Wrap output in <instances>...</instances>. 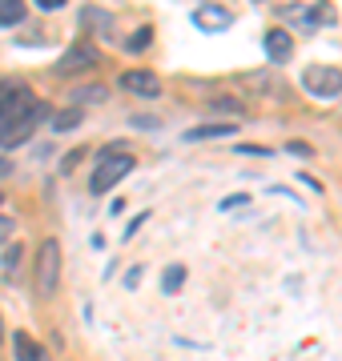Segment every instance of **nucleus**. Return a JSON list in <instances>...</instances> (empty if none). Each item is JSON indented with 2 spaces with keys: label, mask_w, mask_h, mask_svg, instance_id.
<instances>
[{
  "label": "nucleus",
  "mask_w": 342,
  "mask_h": 361,
  "mask_svg": "<svg viewBox=\"0 0 342 361\" xmlns=\"http://www.w3.org/2000/svg\"><path fill=\"white\" fill-rule=\"evenodd\" d=\"M133 161L125 149H109V153H101L97 157V169H93V180H89V189H93V197H101V193H109L117 180H125V173H133Z\"/></svg>",
  "instance_id": "1"
},
{
  "label": "nucleus",
  "mask_w": 342,
  "mask_h": 361,
  "mask_svg": "<svg viewBox=\"0 0 342 361\" xmlns=\"http://www.w3.org/2000/svg\"><path fill=\"white\" fill-rule=\"evenodd\" d=\"M57 285H61V241H45L37 253V289L45 297H53L57 293Z\"/></svg>",
  "instance_id": "2"
},
{
  "label": "nucleus",
  "mask_w": 342,
  "mask_h": 361,
  "mask_svg": "<svg viewBox=\"0 0 342 361\" xmlns=\"http://www.w3.org/2000/svg\"><path fill=\"white\" fill-rule=\"evenodd\" d=\"M37 104H40V101L25 89V85L4 89V92H0V129H4V125H13V121H20V116H28Z\"/></svg>",
  "instance_id": "3"
},
{
  "label": "nucleus",
  "mask_w": 342,
  "mask_h": 361,
  "mask_svg": "<svg viewBox=\"0 0 342 361\" xmlns=\"http://www.w3.org/2000/svg\"><path fill=\"white\" fill-rule=\"evenodd\" d=\"M302 85L310 97H322V101H334L342 92V73L338 68H330V65H314V68H306L302 73Z\"/></svg>",
  "instance_id": "4"
},
{
  "label": "nucleus",
  "mask_w": 342,
  "mask_h": 361,
  "mask_svg": "<svg viewBox=\"0 0 342 361\" xmlns=\"http://www.w3.org/2000/svg\"><path fill=\"white\" fill-rule=\"evenodd\" d=\"M49 116V104H37L28 116H20V121H13V125H4L0 129V149H16V145H25L28 137H33V129H37V121H45Z\"/></svg>",
  "instance_id": "5"
},
{
  "label": "nucleus",
  "mask_w": 342,
  "mask_h": 361,
  "mask_svg": "<svg viewBox=\"0 0 342 361\" xmlns=\"http://www.w3.org/2000/svg\"><path fill=\"white\" fill-rule=\"evenodd\" d=\"M117 85H121L125 92H133V97H145V101L161 97V80L153 77V73H145V68H129V73H121Z\"/></svg>",
  "instance_id": "6"
},
{
  "label": "nucleus",
  "mask_w": 342,
  "mask_h": 361,
  "mask_svg": "<svg viewBox=\"0 0 342 361\" xmlns=\"http://www.w3.org/2000/svg\"><path fill=\"white\" fill-rule=\"evenodd\" d=\"M93 65H97V49L81 40V44H73V49H69L65 56H61L57 73H61V77H69V73H81V68H93Z\"/></svg>",
  "instance_id": "7"
},
{
  "label": "nucleus",
  "mask_w": 342,
  "mask_h": 361,
  "mask_svg": "<svg viewBox=\"0 0 342 361\" xmlns=\"http://www.w3.org/2000/svg\"><path fill=\"white\" fill-rule=\"evenodd\" d=\"M230 20H234V16L225 13L222 4H198V8H194V25L206 28V32H218V28H225Z\"/></svg>",
  "instance_id": "8"
},
{
  "label": "nucleus",
  "mask_w": 342,
  "mask_h": 361,
  "mask_svg": "<svg viewBox=\"0 0 342 361\" xmlns=\"http://www.w3.org/2000/svg\"><path fill=\"white\" fill-rule=\"evenodd\" d=\"M290 52H294V40L286 37V28L266 32V56H270V61H286Z\"/></svg>",
  "instance_id": "9"
},
{
  "label": "nucleus",
  "mask_w": 342,
  "mask_h": 361,
  "mask_svg": "<svg viewBox=\"0 0 342 361\" xmlns=\"http://www.w3.org/2000/svg\"><path fill=\"white\" fill-rule=\"evenodd\" d=\"M13 349H16V361H45L40 345L25 334V329H16V334H13Z\"/></svg>",
  "instance_id": "10"
},
{
  "label": "nucleus",
  "mask_w": 342,
  "mask_h": 361,
  "mask_svg": "<svg viewBox=\"0 0 342 361\" xmlns=\"http://www.w3.org/2000/svg\"><path fill=\"white\" fill-rule=\"evenodd\" d=\"M237 133V125H201V129H189L185 133V141H210V137H234Z\"/></svg>",
  "instance_id": "11"
},
{
  "label": "nucleus",
  "mask_w": 342,
  "mask_h": 361,
  "mask_svg": "<svg viewBox=\"0 0 342 361\" xmlns=\"http://www.w3.org/2000/svg\"><path fill=\"white\" fill-rule=\"evenodd\" d=\"M81 16H85V25H97V32H101V37H113V16H109L105 8H93V4H89Z\"/></svg>",
  "instance_id": "12"
},
{
  "label": "nucleus",
  "mask_w": 342,
  "mask_h": 361,
  "mask_svg": "<svg viewBox=\"0 0 342 361\" xmlns=\"http://www.w3.org/2000/svg\"><path fill=\"white\" fill-rule=\"evenodd\" d=\"M25 20V0H0V28Z\"/></svg>",
  "instance_id": "13"
},
{
  "label": "nucleus",
  "mask_w": 342,
  "mask_h": 361,
  "mask_svg": "<svg viewBox=\"0 0 342 361\" xmlns=\"http://www.w3.org/2000/svg\"><path fill=\"white\" fill-rule=\"evenodd\" d=\"M77 125H81V109H65V113L53 116V129L57 133H69V129H77Z\"/></svg>",
  "instance_id": "14"
},
{
  "label": "nucleus",
  "mask_w": 342,
  "mask_h": 361,
  "mask_svg": "<svg viewBox=\"0 0 342 361\" xmlns=\"http://www.w3.org/2000/svg\"><path fill=\"white\" fill-rule=\"evenodd\" d=\"M182 281H185V269H182V265H170V269H165V285H161V289H165V293H177V289H182Z\"/></svg>",
  "instance_id": "15"
},
{
  "label": "nucleus",
  "mask_w": 342,
  "mask_h": 361,
  "mask_svg": "<svg viewBox=\"0 0 342 361\" xmlns=\"http://www.w3.org/2000/svg\"><path fill=\"white\" fill-rule=\"evenodd\" d=\"M149 40H153V28H137V32L129 37V52H141Z\"/></svg>",
  "instance_id": "16"
},
{
  "label": "nucleus",
  "mask_w": 342,
  "mask_h": 361,
  "mask_svg": "<svg viewBox=\"0 0 342 361\" xmlns=\"http://www.w3.org/2000/svg\"><path fill=\"white\" fill-rule=\"evenodd\" d=\"M85 101L101 104V101H105V89H101V85H93V89H77V104H85Z\"/></svg>",
  "instance_id": "17"
},
{
  "label": "nucleus",
  "mask_w": 342,
  "mask_h": 361,
  "mask_svg": "<svg viewBox=\"0 0 342 361\" xmlns=\"http://www.w3.org/2000/svg\"><path fill=\"white\" fill-rule=\"evenodd\" d=\"M13 229H16V221H13V217H0V245L13 237Z\"/></svg>",
  "instance_id": "18"
},
{
  "label": "nucleus",
  "mask_w": 342,
  "mask_h": 361,
  "mask_svg": "<svg viewBox=\"0 0 342 361\" xmlns=\"http://www.w3.org/2000/svg\"><path fill=\"white\" fill-rule=\"evenodd\" d=\"M37 8H45V13H57V8H65V0H33Z\"/></svg>",
  "instance_id": "19"
},
{
  "label": "nucleus",
  "mask_w": 342,
  "mask_h": 361,
  "mask_svg": "<svg viewBox=\"0 0 342 361\" xmlns=\"http://www.w3.org/2000/svg\"><path fill=\"white\" fill-rule=\"evenodd\" d=\"M8 173H13V161H8V157H0V177H8Z\"/></svg>",
  "instance_id": "20"
},
{
  "label": "nucleus",
  "mask_w": 342,
  "mask_h": 361,
  "mask_svg": "<svg viewBox=\"0 0 342 361\" xmlns=\"http://www.w3.org/2000/svg\"><path fill=\"white\" fill-rule=\"evenodd\" d=\"M0 337H4V322H0Z\"/></svg>",
  "instance_id": "21"
},
{
  "label": "nucleus",
  "mask_w": 342,
  "mask_h": 361,
  "mask_svg": "<svg viewBox=\"0 0 342 361\" xmlns=\"http://www.w3.org/2000/svg\"><path fill=\"white\" fill-rule=\"evenodd\" d=\"M0 201H4V193H0Z\"/></svg>",
  "instance_id": "22"
}]
</instances>
